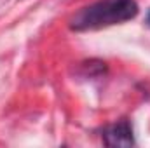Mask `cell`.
I'll use <instances>...</instances> for the list:
<instances>
[{"label":"cell","mask_w":150,"mask_h":148,"mask_svg":"<svg viewBox=\"0 0 150 148\" xmlns=\"http://www.w3.org/2000/svg\"><path fill=\"white\" fill-rule=\"evenodd\" d=\"M138 16V4L134 0H98L82 7L70 19V30L93 32L122 25Z\"/></svg>","instance_id":"1"},{"label":"cell","mask_w":150,"mask_h":148,"mask_svg":"<svg viewBox=\"0 0 150 148\" xmlns=\"http://www.w3.org/2000/svg\"><path fill=\"white\" fill-rule=\"evenodd\" d=\"M101 136H103V143L107 147H133L134 145L133 125L126 118L107 125L103 129Z\"/></svg>","instance_id":"2"}]
</instances>
